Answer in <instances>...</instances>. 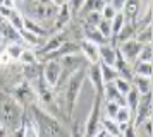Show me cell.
Wrapping results in <instances>:
<instances>
[{
  "label": "cell",
  "instance_id": "1",
  "mask_svg": "<svg viewBox=\"0 0 153 137\" xmlns=\"http://www.w3.org/2000/svg\"><path fill=\"white\" fill-rule=\"evenodd\" d=\"M86 79V68H79L76 72L65 79V82H59L53 89H62V98H64V106H65V115L67 118L72 116L76 103L79 99L81 89H83V82Z\"/></svg>",
  "mask_w": 153,
  "mask_h": 137
},
{
  "label": "cell",
  "instance_id": "2",
  "mask_svg": "<svg viewBox=\"0 0 153 137\" xmlns=\"http://www.w3.org/2000/svg\"><path fill=\"white\" fill-rule=\"evenodd\" d=\"M24 115V108L16 101L12 96L4 94L0 99V123L7 127L9 132L19 127V123Z\"/></svg>",
  "mask_w": 153,
  "mask_h": 137
},
{
  "label": "cell",
  "instance_id": "3",
  "mask_svg": "<svg viewBox=\"0 0 153 137\" xmlns=\"http://www.w3.org/2000/svg\"><path fill=\"white\" fill-rule=\"evenodd\" d=\"M26 17L33 21H53L59 12V7L52 0H31L26 2Z\"/></svg>",
  "mask_w": 153,
  "mask_h": 137
},
{
  "label": "cell",
  "instance_id": "4",
  "mask_svg": "<svg viewBox=\"0 0 153 137\" xmlns=\"http://www.w3.org/2000/svg\"><path fill=\"white\" fill-rule=\"evenodd\" d=\"M102 103H103V98L100 93L95 94V99H93V105H91V110L88 116H86V122H84V137H93L98 130H102Z\"/></svg>",
  "mask_w": 153,
  "mask_h": 137
},
{
  "label": "cell",
  "instance_id": "5",
  "mask_svg": "<svg viewBox=\"0 0 153 137\" xmlns=\"http://www.w3.org/2000/svg\"><path fill=\"white\" fill-rule=\"evenodd\" d=\"M10 96L21 105L22 108H26L28 105H35V101H36L35 88H33V84L28 82V81H21L19 82V84L14 88V91H12V94Z\"/></svg>",
  "mask_w": 153,
  "mask_h": 137
},
{
  "label": "cell",
  "instance_id": "6",
  "mask_svg": "<svg viewBox=\"0 0 153 137\" xmlns=\"http://www.w3.org/2000/svg\"><path fill=\"white\" fill-rule=\"evenodd\" d=\"M43 68H42V77L43 81L48 84L50 88L53 89L60 81V75H62V67H60V62L59 60H47L42 62Z\"/></svg>",
  "mask_w": 153,
  "mask_h": 137
},
{
  "label": "cell",
  "instance_id": "7",
  "mask_svg": "<svg viewBox=\"0 0 153 137\" xmlns=\"http://www.w3.org/2000/svg\"><path fill=\"white\" fill-rule=\"evenodd\" d=\"M65 41H67V33H65V31H55L52 36L45 38L43 45L38 48V50H35V52H36V57L40 58V57H43V55L55 52L57 48H60L64 43H65Z\"/></svg>",
  "mask_w": 153,
  "mask_h": 137
},
{
  "label": "cell",
  "instance_id": "8",
  "mask_svg": "<svg viewBox=\"0 0 153 137\" xmlns=\"http://www.w3.org/2000/svg\"><path fill=\"white\" fill-rule=\"evenodd\" d=\"M141 46H143V45H141L139 41H136L134 38L115 45V48H117V52L120 53V57H122L126 62H129V63H134V62H136Z\"/></svg>",
  "mask_w": 153,
  "mask_h": 137
},
{
  "label": "cell",
  "instance_id": "9",
  "mask_svg": "<svg viewBox=\"0 0 153 137\" xmlns=\"http://www.w3.org/2000/svg\"><path fill=\"white\" fill-rule=\"evenodd\" d=\"M79 46V53L84 57V60L88 62V65H93V63H100V53H98V45L91 43V41L81 40L77 43Z\"/></svg>",
  "mask_w": 153,
  "mask_h": 137
},
{
  "label": "cell",
  "instance_id": "10",
  "mask_svg": "<svg viewBox=\"0 0 153 137\" xmlns=\"http://www.w3.org/2000/svg\"><path fill=\"white\" fill-rule=\"evenodd\" d=\"M86 77H88V81L91 82V86H93V89H95V93H100V94H102V89H103V81H102V74H100V63L88 65Z\"/></svg>",
  "mask_w": 153,
  "mask_h": 137
},
{
  "label": "cell",
  "instance_id": "11",
  "mask_svg": "<svg viewBox=\"0 0 153 137\" xmlns=\"http://www.w3.org/2000/svg\"><path fill=\"white\" fill-rule=\"evenodd\" d=\"M71 17H72V12L69 9V4L59 7V12H57L55 19H53V29L55 31H64V27L69 24Z\"/></svg>",
  "mask_w": 153,
  "mask_h": 137
},
{
  "label": "cell",
  "instance_id": "12",
  "mask_svg": "<svg viewBox=\"0 0 153 137\" xmlns=\"http://www.w3.org/2000/svg\"><path fill=\"white\" fill-rule=\"evenodd\" d=\"M139 9H141V0H126L120 12L124 14L127 22H134L139 15Z\"/></svg>",
  "mask_w": 153,
  "mask_h": 137
},
{
  "label": "cell",
  "instance_id": "13",
  "mask_svg": "<svg viewBox=\"0 0 153 137\" xmlns=\"http://www.w3.org/2000/svg\"><path fill=\"white\" fill-rule=\"evenodd\" d=\"M98 53H100V63H105V65H112L115 63V58H117V48L107 43V45H102L98 46Z\"/></svg>",
  "mask_w": 153,
  "mask_h": 137
},
{
  "label": "cell",
  "instance_id": "14",
  "mask_svg": "<svg viewBox=\"0 0 153 137\" xmlns=\"http://www.w3.org/2000/svg\"><path fill=\"white\" fill-rule=\"evenodd\" d=\"M83 40L91 41V43H95V45H98V46L110 43L108 40H105L103 36L98 33L97 27L95 26H88V24H83Z\"/></svg>",
  "mask_w": 153,
  "mask_h": 137
},
{
  "label": "cell",
  "instance_id": "15",
  "mask_svg": "<svg viewBox=\"0 0 153 137\" xmlns=\"http://www.w3.org/2000/svg\"><path fill=\"white\" fill-rule=\"evenodd\" d=\"M42 68H43L42 62H36V63H31V65H22V70H21L22 81L35 82L42 75Z\"/></svg>",
  "mask_w": 153,
  "mask_h": 137
},
{
  "label": "cell",
  "instance_id": "16",
  "mask_svg": "<svg viewBox=\"0 0 153 137\" xmlns=\"http://www.w3.org/2000/svg\"><path fill=\"white\" fill-rule=\"evenodd\" d=\"M0 34H2V40L4 41H9V43H21L19 31L14 29L7 21H2V22H0Z\"/></svg>",
  "mask_w": 153,
  "mask_h": 137
},
{
  "label": "cell",
  "instance_id": "17",
  "mask_svg": "<svg viewBox=\"0 0 153 137\" xmlns=\"http://www.w3.org/2000/svg\"><path fill=\"white\" fill-rule=\"evenodd\" d=\"M134 34H136V26H134V22H126L124 27L119 31V34L112 40L110 45H119V43H122V41H127V40H132L134 38Z\"/></svg>",
  "mask_w": 153,
  "mask_h": 137
},
{
  "label": "cell",
  "instance_id": "18",
  "mask_svg": "<svg viewBox=\"0 0 153 137\" xmlns=\"http://www.w3.org/2000/svg\"><path fill=\"white\" fill-rule=\"evenodd\" d=\"M19 36H21V43L28 45V46L33 48V50H38V48L43 45V41H45V38H40V36H36V34L29 33V31H26L24 27L19 31Z\"/></svg>",
  "mask_w": 153,
  "mask_h": 137
},
{
  "label": "cell",
  "instance_id": "19",
  "mask_svg": "<svg viewBox=\"0 0 153 137\" xmlns=\"http://www.w3.org/2000/svg\"><path fill=\"white\" fill-rule=\"evenodd\" d=\"M131 84L139 94H148V93H152V77L134 75V77L131 79Z\"/></svg>",
  "mask_w": 153,
  "mask_h": 137
},
{
  "label": "cell",
  "instance_id": "20",
  "mask_svg": "<svg viewBox=\"0 0 153 137\" xmlns=\"http://www.w3.org/2000/svg\"><path fill=\"white\" fill-rule=\"evenodd\" d=\"M22 27L26 29V31H29V33L36 34V36H40V38H48V31L45 29V27H42L36 21L29 19V17H24V24H22Z\"/></svg>",
  "mask_w": 153,
  "mask_h": 137
},
{
  "label": "cell",
  "instance_id": "21",
  "mask_svg": "<svg viewBox=\"0 0 153 137\" xmlns=\"http://www.w3.org/2000/svg\"><path fill=\"white\" fill-rule=\"evenodd\" d=\"M102 130H103L105 134L108 137H120V129H119V123L115 120H112V118H102Z\"/></svg>",
  "mask_w": 153,
  "mask_h": 137
},
{
  "label": "cell",
  "instance_id": "22",
  "mask_svg": "<svg viewBox=\"0 0 153 137\" xmlns=\"http://www.w3.org/2000/svg\"><path fill=\"white\" fill-rule=\"evenodd\" d=\"M132 74L141 75V77H152L153 74L152 62H134L132 63Z\"/></svg>",
  "mask_w": 153,
  "mask_h": 137
},
{
  "label": "cell",
  "instance_id": "23",
  "mask_svg": "<svg viewBox=\"0 0 153 137\" xmlns=\"http://www.w3.org/2000/svg\"><path fill=\"white\" fill-rule=\"evenodd\" d=\"M100 74H102V81H103V84L114 82L119 77L117 68L112 67V65H105V63H100Z\"/></svg>",
  "mask_w": 153,
  "mask_h": 137
},
{
  "label": "cell",
  "instance_id": "24",
  "mask_svg": "<svg viewBox=\"0 0 153 137\" xmlns=\"http://www.w3.org/2000/svg\"><path fill=\"white\" fill-rule=\"evenodd\" d=\"M105 4H107L105 0H86L84 5L81 7V10H79V14L84 15V14H88V12H102Z\"/></svg>",
  "mask_w": 153,
  "mask_h": 137
},
{
  "label": "cell",
  "instance_id": "25",
  "mask_svg": "<svg viewBox=\"0 0 153 137\" xmlns=\"http://www.w3.org/2000/svg\"><path fill=\"white\" fill-rule=\"evenodd\" d=\"M126 22H127V21H126L124 14H122L120 10H119V12L115 14V15H114V19L110 21V29H112V36H110V40H114V38L117 36L119 31H120V29L124 27Z\"/></svg>",
  "mask_w": 153,
  "mask_h": 137
},
{
  "label": "cell",
  "instance_id": "26",
  "mask_svg": "<svg viewBox=\"0 0 153 137\" xmlns=\"http://www.w3.org/2000/svg\"><path fill=\"white\" fill-rule=\"evenodd\" d=\"M139 98H141V94H139V93H138V91H136L134 88H132L131 91H129V93H127V94L124 96V99H126V106L131 110L132 113H134V111H136V108H138V105H139Z\"/></svg>",
  "mask_w": 153,
  "mask_h": 137
},
{
  "label": "cell",
  "instance_id": "27",
  "mask_svg": "<svg viewBox=\"0 0 153 137\" xmlns=\"http://www.w3.org/2000/svg\"><path fill=\"white\" fill-rule=\"evenodd\" d=\"M10 24V26L14 27V29H17V31H21L22 29V24H24V15H22L21 12H17V10H12V12L9 14V17L5 19Z\"/></svg>",
  "mask_w": 153,
  "mask_h": 137
},
{
  "label": "cell",
  "instance_id": "28",
  "mask_svg": "<svg viewBox=\"0 0 153 137\" xmlns=\"http://www.w3.org/2000/svg\"><path fill=\"white\" fill-rule=\"evenodd\" d=\"M132 113L131 110L127 108V106H119V110H117V115H115V122L117 123H131L132 122Z\"/></svg>",
  "mask_w": 153,
  "mask_h": 137
},
{
  "label": "cell",
  "instance_id": "29",
  "mask_svg": "<svg viewBox=\"0 0 153 137\" xmlns=\"http://www.w3.org/2000/svg\"><path fill=\"white\" fill-rule=\"evenodd\" d=\"M19 62L22 65H31V63H36L38 62V57H36V52L33 48H24L22 50L21 57H19Z\"/></svg>",
  "mask_w": 153,
  "mask_h": 137
},
{
  "label": "cell",
  "instance_id": "30",
  "mask_svg": "<svg viewBox=\"0 0 153 137\" xmlns=\"http://www.w3.org/2000/svg\"><path fill=\"white\" fill-rule=\"evenodd\" d=\"M134 40L139 41L141 45H145V43H152V26H146V27H141V29H136Z\"/></svg>",
  "mask_w": 153,
  "mask_h": 137
},
{
  "label": "cell",
  "instance_id": "31",
  "mask_svg": "<svg viewBox=\"0 0 153 137\" xmlns=\"http://www.w3.org/2000/svg\"><path fill=\"white\" fill-rule=\"evenodd\" d=\"M4 50H5V53L10 57V60H19V57H21L24 48H22L21 43H9Z\"/></svg>",
  "mask_w": 153,
  "mask_h": 137
},
{
  "label": "cell",
  "instance_id": "32",
  "mask_svg": "<svg viewBox=\"0 0 153 137\" xmlns=\"http://www.w3.org/2000/svg\"><path fill=\"white\" fill-rule=\"evenodd\" d=\"M153 58V48H152V43H145L141 50H139V55L136 62H152Z\"/></svg>",
  "mask_w": 153,
  "mask_h": 137
},
{
  "label": "cell",
  "instance_id": "33",
  "mask_svg": "<svg viewBox=\"0 0 153 137\" xmlns=\"http://www.w3.org/2000/svg\"><path fill=\"white\" fill-rule=\"evenodd\" d=\"M114 86L117 88V91H119L122 96H126V94H127V93L132 89L131 81H127V79H124V77H117V79L114 81Z\"/></svg>",
  "mask_w": 153,
  "mask_h": 137
},
{
  "label": "cell",
  "instance_id": "34",
  "mask_svg": "<svg viewBox=\"0 0 153 137\" xmlns=\"http://www.w3.org/2000/svg\"><path fill=\"white\" fill-rule=\"evenodd\" d=\"M97 29H98V33L102 34L105 40H110V36H112L110 21H107V19H100V22L97 24Z\"/></svg>",
  "mask_w": 153,
  "mask_h": 137
},
{
  "label": "cell",
  "instance_id": "35",
  "mask_svg": "<svg viewBox=\"0 0 153 137\" xmlns=\"http://www.w3.org/2000/svg\"><path fill=\"white\" fill-rule=\"evenodd\" d=\"M69 137H84V123L81 120H74L71 123Z\"/></svg>",
  "mask_w": 153,
  "mask_h": 137
},
{
  "label": "cell",
  "instance_id": "36",
  "mask_svg": "<svg viewBox=\"0 0 153 137\" xmlns=\"http://www.w3.org/2000/svg\"><path fill=\"white\" fill-rule=\"evenodd\" d=\"M117 110H119V105L115 101H105V108L102 110L105 113V116L107 118H115V115H117Z\"/></svg>",
  "mask_w": 153,
  "mask_h": 137
},
{
  "label": "cell",
  "instance_id": "37",
  "mask_svg": "<svg viewBox=\"0 0 153 137\" xmlns=\"http://www.w3.org/2000/svg\"><path fill=\"white\" fill-rule=\"evenodd\" d=\"M100 19H102V14L100 12H88V14H84L83 24H88V26H95L97 27V24L100 22Z\"/></svg>",
  "mask_w": 153,
  "mask_h": 137
},
{
  "label": "cell",
  "instance_id": "38",
  "mask_svg": "<svg viewBox=\"0 0 153 137\" xmlns=\"http://www.w3.org/2000/svg\"><path fill=\"white\" fill-rule=\"evenodd\" d=\"M119 10H115V9H114V7L110 5V4H105L103 5V9H102V19H107V21H112L114 19V15H115V14H117Z\"/></svg>",
  "mask_w": 153,
  "mask_h": 137
},
{
  "label": "cell",
  "instance_id": "39",
  "mask_svg": "<svg viewBox=\"0 0 153 137\" xmlns=\"http://www.w3.org/2000/svg\"><path fill=\"white\" fill-rule=\"evenodd\" d=\"M84 2L86 0H69V9L72 14H79V10H81V7L84 5Z\"/></svg>",
  "mask_w": 153,
  "mask_h": 137
},
{
  "label": "cell",
  "instance_id": "40",
  "mask_svg": "<svg viewBox=\"0 0 153 137\" xmlns=\"http://www.w3.org/2000/svg\"><path fill=\"white\" fill-rule=\"evenodd\" d=\"M10 57H9L7 53H5V50H2V52H0V67H2V65H4V67H5V65H10Z\"/></svg>",
  "mask_w": 153,
  "mask_h": 137
},
{
  "label": "cell",
  "instance_id": "41",
  "mask_svg": "<svg viewBox=\"0 0 153 137\" xmlns=\"http://www.w3.org/2000/svg\"><path fill=\"white\" fill-rule=\"evenodd\" d=\"M2 7H5V9H10V10H14L16 7H17V0H4Z\"/></svg>",
  "mask_w": 153,
  "mask_h": 137
},
{
  "label": "cell",
  "instance_id": "42",
  "mask_svg": "<svg viewBox=\"0 0 153 137\" xmlns=\"http://www.w3.org/2000/svg\"><path fill=\"white\" fill-rule=\"evenodd\" d=\"M124 2H126V0H114L110 5L114 7L115 10H120V9H122V5H124Z\"/></svg>",
  "mask_w": 153,
  "mask_h": 137
},
{
  "label": "cell",
  "instance_id": "43",
  "mask_svg": "<svg viewBox=\"0 0 153 137\" xmlns=\"http://www.w3.org/2000/svg\"><path fill=\"white\" fill-rule=\"evenodd\" d=\"M9 134H10V132H9V130H7V127L0 123V137H7Z\"/></svg>",
  "mask_w": 153,
  "mask_h": 137
},
{
  "label": "cell",
  "instance_id": "44",
  "mask_svg": "<svg viewBox=\"0 0 153 137\" xmlns=\"http://www.w3.org/2000/svg\"><path fill=\"white\" fill-rule=\"evenodd\" d=\"M53 4H55L57 7H60V5H65V4H69V0H52Z\"/></svg>",
  "mask_w": 153,
  "mask_h": 137
},
{
  "label": "cell",
  "instance_id": "45",
  "mask_svg": "<svg viewBox=\"0 0 153 137\" xmlns=\"http://www.w3.org/2000/svg\"><path fill=\"white\" fill-rule=\"evenodd\" d=\"M93 137H107V134H105L103 130H98V132H97V134H95Z\"/></svg>",
  "mask_w": 153,
  "mask_h": 137
},
{
  "label": "cell",
  "instance_id": "46",
  "mask_svg": "<svg viewBox=\"0 0 153 137\" xmlns=\"http://www.w3.org/2000/svg\"><path fill=\"white\" fill-rule=\"evenodd\" d=\"M2 4H4V0H0V5H2Z\"/></svg>",
  "mask_w": 153,
  "mask_h": 137
},
{
  "label": "cell",
  "instance_id": "47",
  "mask_svg": "<svg viewBox=\"0 0 153 137\" xmlns=\"http://www.w3.org/2000/svg\"><path fill=\"white\" fill-rule=\"evenodd\" d=\"M2 21H4V19H2V17H0V22H2Z\"/></svg>",
  "mask_w": 153,
  "mask_h": 137
},
{
  "label": "cell",
  "instance_id": "48",
  "mask_svg": "<svg viewBox=\"0 0 153 137\" xmlns=\"http://www.w3.org/2000/svg\"><path fill=\"white\" fill-rule=\"evenodd\" d=\"M107 137H108V136H107Z\"/></svg>",
  "mask_w": 153,
  "mask_h": 137
}]
</instances>
